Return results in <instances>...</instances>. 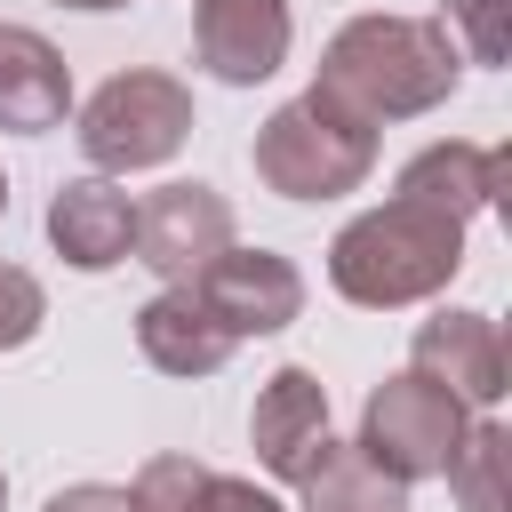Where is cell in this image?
I'll return each instance as SVG.
<instances>
[{
    "instance_id": "1",
    "label": "cell",
    "mask_w": 512,
    "mask_h": 512,
    "mask_svg": "<svg viewBox=\"0 0 512 512\" xmlns=\"http://www.w3.org/2000/svg\"><path fill=\"white\" fill-rule=\"evenodd\" d=\"M456 80H464V56L432 16H384L376 8V16L336 24V40L320 48V80L312 88L376 128V120L440 112L456 96Z\"/></svg>"
},
{
    "instance_id": "2",
    "label": "cell",
    "mask_w": 512,
    "mask_h": 512,
    "mask_svg": "<svg viewBox=\"0 0 512 512\" xmlns=\"http://www.w3.org/2000/svg\"><path fill=\"white\" fill-rule=\"evenodd\" d=\"M456 272H464V224L432 216V208H408V200H384V208L352 216L328 240V288L344 304H368V312L424 304Z\"/></svg>"
},
{
    "instance_id": "3",
    "label": "cell",
    "mask_w": 512,
    "mask_h": 512,
    "mask_svg": "<svg viewBox=\"0 0 512 512\" xmlns=\"http://www.w3.org/2000/svg\"><path fill=\"white\" fill-rule=\"evenodd\" d=\"M248 160H256V184L280 192V200H336V192H360V184H368V168H376V128H368L360 112H344L336 96L304 88V96H288V104L256 128Z\"/></svg>"
},
{
    "instance_id": "4",
    "label": "cell",
    "mask_w": 512,
    "mask_h": 512,
    "mask_svg": "<svg viewBox=\"0 0 512 512\" xmlns=\"http://www.w3.org/2000/svg\"><path fill=\"white\" fill-rule=\"evenodd\" d=\"M192 136V88L176 72H112L88 104H80V152L96 160V176H136V168H160L176 160Z\"/></svg>"
},
{
    "instance_id": "5",
    "label": "cell",
    "mask_w": 512,
    "mask_h": 512,
    "mask_svg": "<svg viewBox=\"0 0 512 512\" xmlns=\"http://www.w3.org/2000/svg\"><path fill=\"white\" fill-rule=\"evenodd\" d=\"M464 424H472L464 400H448L432 376L400 368V376H384V384L368 392V408H360V440H352V448H360L376 472H392L400 488H416V480L448 472Z\"/></svg>"
},
{
    "instance_id": "6",
    "label": "cell",
    "mask_w": 512,
    "mask_h": 512,
    "mask_svg": "<svg viewBox=\"0 0 512 512\" xmlns=\"http://www.w3.org/2000/svg\"><path fill=\"white\" fill-rule=\"evenodd\" d=\"M232 248V200L200 176L160 184L152 200H136V264L160 272V288H192L216 256Z\"/></svg>"
},
{
    "instance_id": "7",
    "label": "cell",
    "mask_w": 512,
    "mask_h": 512,
    "mask_svg": "<svg viewBox=\"0 0 512 512\" xmlns=\"http://www.w3.org/2000/svg\"><path fill=\"white\" fill-rule=\"evenodd\" d=\"M192 296L208 304V320L240 344V336H280L288 320H304V272L280 256V248H224L200 280H192Z\"/></svg>"
},
{
    "instance_id": "8",
    "label": "cell",
    "mask_w": 512,
    "mask_h": 512,
    "mask_svg": "<svg viewBox=\"0 0 512 512\" xmlns=\"http://www.w3.org/2000/svg\"><path fill=\"white\" fill-rule=\"evenodd\" d=\"M408 368L416 376H432L448 400H464L472 416H496V400L512 392L504 376V328L488 320V312H464V304H440L424 328H416V344H408Z\"/></svg>"
},
{
    "instance_id": "9",
    "label": "cell",
    "mask_w": 512,
    "mask_h": 512,
    "mask_svg": "<svg viewBox=\"0 0 512 512\" xmlns=\"http://www.w3.org/2000/svg\"><path fill=\"white\" fill-rule=\"evenodd\" d=\"M192 64L224 88H256L288 64V0H200L192 8Z\"/></svg>"
},
{
    "instance_id": "10",
    "label": "cell",
    "mask_w": 512,
    "mask_h": 512,
    "mask_svg": "<svg viewBox=\"0 0 512 512\" xmlns=\"http://www.w3.org/2000/svg\"><path fill=\"white\" fill-rule=\"evenodd\" d=\"M320 440H328V384H320L312 368H272L264 392H256V408H248V448H256V464L296 488V480L312 472Z\"/></svg>"
},
{
    "instance_id": "11",
    "label": "cell",
    "mask_w": 512,
    "mask_h": 512,
    "mask_svg": "<svg viewBox=\"0 0 512 512\" xmlns=\"http://www.w3.org/2000/svg\"><path fill=\"white\" fill-rule=\"evenodd\" d=\"M48 240L72 272H112L136 248V200L112 176H72L48 200Z\"/></svg>"
},
{
    "instance_id": "12",
    "label": "cell",
    "mask_w": 512,
    "mask_h": 512,
    "mask_svg": "<svg viewBox=\"0 0 512 512\" xmlns=\"http://www.w3.org/2000/svg\"><path fill=\"white\" fill-rule=\"evenodd\" d=\"M504 152L496 144H464V136H448V144H424L408 168H400V184H392V200H408V208H432V216H456V224H472L496 192H504Z\"/></svg>"
},
{
    "instance_id": "13",
    "label": "cell",
    "mask_w": 512,
    "mask_h": 512,
    "mask_svg": "<svg viewBox=\"0 0 512 512\" xmlns=\"http://www.w3.org/2000/svg\"><path fill=\"white\" fill-rule=\"evenodd\" d=\"M72 112V64L32 32V24H0V128L8 136H48Z\"/></svg>"
},
{
    "instance_id": "14",
    "label": "cell",
    "mask_w": 512,
    "mask_h": 512,
    "mask_svg": "<svg viewBox=\"0 0 512 512\" xmlns=\"http://www.w3.org/2000/svg\"><path fill=\"white\" fill-rule=\"evenodd\" d=\"M136 352L160 368V376H216L232 360V336L208 320V304L192 288H160L144 312H136Z\"/></svg>"
},
{
    "instance_id": "15",
    "label": "cell",
    "mask_w": 512,
    "mask_h": 512,
    "mask_svg": "<svg viewBox=\"0 0 512 512\" xmlns=\"http://www.w3.org/2000/svg\"><path fill=\"white\" fill-rule=\"evenodd\" d=\"M296 512H408V488L392 472H376L352 440H320L312 472L296 480Z\"/></svg>"
},
{
    "instance_id": "16",
    "label": "cell",
    "mask_w": 512,
    "mask_h": 512,
    "mask_svg": "<svg viewBox=\"0 0 512 512\" xmlns=\"http://www.w3.org/2000/svg\"><path fill=\"white\" fill-rule=\"evenodd\" d=\"M440 480H448V496L464 512H512V432L496 416H472Z\"/></svg>"
},
{
    "instance_id": "17",
    "label": "cell",
    "mask_w": 512,
    "mask_h": 512,
    "mask_svg": "<svg viewBox=\"0 0 512 512\" xmlns=\"http://www.w3.org/2000/svg\"><path fill=\"white\" fill-rule=\"evenodd\" d=\"M208 464L200 456H144L128 480V512H208Z\"/></svg>"
},
{
    "instance_id": "18",
    "label": "cell",
    "mask_w": 512,
    "mask_h": 512,
    "mask_svg": "<svg viewBox=\"0 0 512 512\" xmlns=\"http://www.w3.org/2000/svg\"><path fill=\"white\" fill-rule=\"evenodd\" d=\"M504 8L512 0H440V32L456 40V56H472V64H504Z\"/></svg>"
},
{
    "instance_id": "19",
    "label": "cell",
    "mask_w": 512,
    "mask_h": 512,
    "mask_svg": "<svg viewBox=\"0 0 512 512\" xmlns=\"http://www.w3.org/2000/svg\"><path fill=\"white\" fill-rule=\"evenodd\" d=\"M40 320H48V296H40V280H32L24 264H0V352L32 344V336H40Z\"/></svg>"
},
{
    "instance_id": "20",
    "label": "cell",
    "mask_w": 512,
    "mask_h": 512,
    "mask_svg": "<svg viewBox=\"0 0 512 512\" xmlns=\"http://www.w3.org/2000/svg\"><path fill=\"white\" fill-rule=\"evenodd\" d=\"M208 512H288L272 488H256V480H232V472H216L208 480Z\"/></svg>"
},
{
    "instance_id": "21",
    "label": "cell",
    "mask_w": 512,
    "mask_h": 512,
    "mask_svg": "<svg viewBox=\"0 0 512 512\" xmlns=\"http://www.w3.org/2000/svg\"><path fill=\"white\" fill-rule=\"evenodd\" d=\"M40 512H128V488H112V480H72V488H56Z\"/></svg>"
},
{
    "instance_id": "22",
    "label": "cell",
    "mask_w": 512,
    "mask_h": 512,
    "mask_svg": "<svg viewBox=\"0 0 512 512\" xmlns=\"http://www.w3.org/2000/svg\"><path fill=\"white\" fill-rule=\"evenodd\" d=\"M56 8H88L96 16V8H128V0H56Z\"/></svg>"
},
{
    "instance_id": "23",
    "label": "cell",
    "mask_w": 512,
    "mask_h": 512,
    "mask_svg": "<svg viewBox=\"0 0 512 512\" xmlns=\"http://www.w3.org/2000/svg\"><path fill=\"white\" fill-rule=\"evenodd\" d=\"M0 216H8V176H0Z\"/></svg>"
},
{
    "instance_id": "24",
    "label": "cell",
    "mask_w": 512,
    "mask_h": 512,
    "mask_svg": "<svg viewBox=\"0 0 512 512\" xmlns=\"http://www.w3.org/2000/svg\"><path fill=\"white\" fill-rule=\"evenodd\" d=\"M0 504H8V472H0Z\"/></svg>"
}]
</instances>
